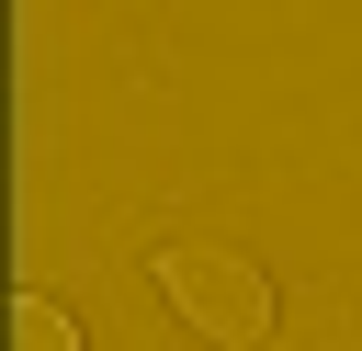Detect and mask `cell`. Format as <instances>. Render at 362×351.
<instances>
[{"mask_svg": "<svg viewBox=\"0 0 362 351\" xmlns=\"http://www.w3.org/2000/svg\"><path fill=\"white\" fill-rule=\"evenodd\" d=\"M11 351H79V328H68L45 294H23V306H11Z\"/></svg>", "mask_w": 362, "mask_h": 351, "instance_id": "obj_2", "label": "cell"}, {"mask_svg": "<svg viewBox=\"0 0 362 351\" xmlns=\"http://www.w3.org/2000/svg\"><path fill=\"white\" fill-rule=\"evenodd\" d=\"M147 272H158L170 317H181L192 340H215V351H260V340L283 328V294H272V272H260V260H238V249L170 238V249H158Z\"/></svg>", "mask_w": 362, "mask_h": 351, "instance_id": "obj_1", "label": "cell"}]
</instances>
